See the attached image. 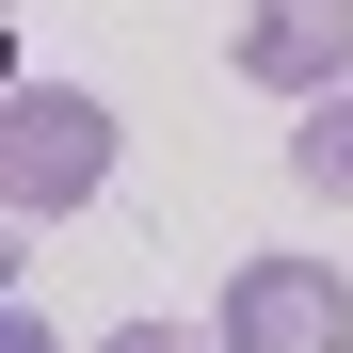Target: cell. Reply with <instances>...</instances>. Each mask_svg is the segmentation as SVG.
<instances>
[{"mask_svg": "<svg viewBox=\"0 0 353 353\" xmlns=\"http://www.w3.org/2000/svg\"><path fill=\"white\" fill-rule=\"evenodd\" d=\"M112 176V112L81 81H17L0 97V209H81Z\"/></svg>", "mask_w": 353, "mask_h": 353, "instance_id": "1", "label": "cell"}, {"mask_svg": "<svg viewBox=\"0 0 353 353\" xmlns=\"http://www.w3.org/2000/svg\"><path fill=\"white\" fill-rule=\"evenodd\" d=\"M225 353H353V289L321 257H241L225 273V305H209Z\"/></svg>", "mask_w": 353, "mask_h": 353, "instance_id": "2", "label": "cell"}, {"mask_svg": "<svg viewBox=\"0 0 353 353\" xmlns=\"http://www.w3.org/2000/svg\"><path fill=\"white\" fill-rule=\"evenodd\" d=\"M241 81L337 97V81H353V0H257V17H241Z\"/></svg>", "mask_w": 353, "mask_h": 353, "instance_id": "3", "label": "cell"}, {"mask_svg": "<svg viewBox=\"0 0 353 353\" xmlns=\"http://www.w3.org/2000/svg\"><path fill=\"white\" fill-rule=\"evenodd\" d=\"M289 176H305L321 209H353V97H305V129H289Z\"/></svg>", "mask_w": 353, "mask_h": 353, "instance_id": "4", "label": "cell"}, {"mask_svg": "<svg viewBox=\"0 0 353 353\" xmlns=\"http://www.w3.org/2000/svg\"><path fill=\"white\" fill-rule=\"evenodd\" d=\"M97 353H225V337H193V321H129V337H97Z\"/></svg>", "mask_w": 353, "mask_h": 353, "instance_id": "5", "label": "cell"}, {"mask_svg": "<svg viewBox=\"0 0 353 353\" xmlns=\"http://www.w3.org/2000/svg\"><path fill=\"white\" fill-rule=\"evenodd\" d=\"M0 353H48V321H32V305H0Z\"/></svg>", "mask_w": 353, "mask_h": 353, "instance_id": "6", "label": "cell"}]
</instances>
